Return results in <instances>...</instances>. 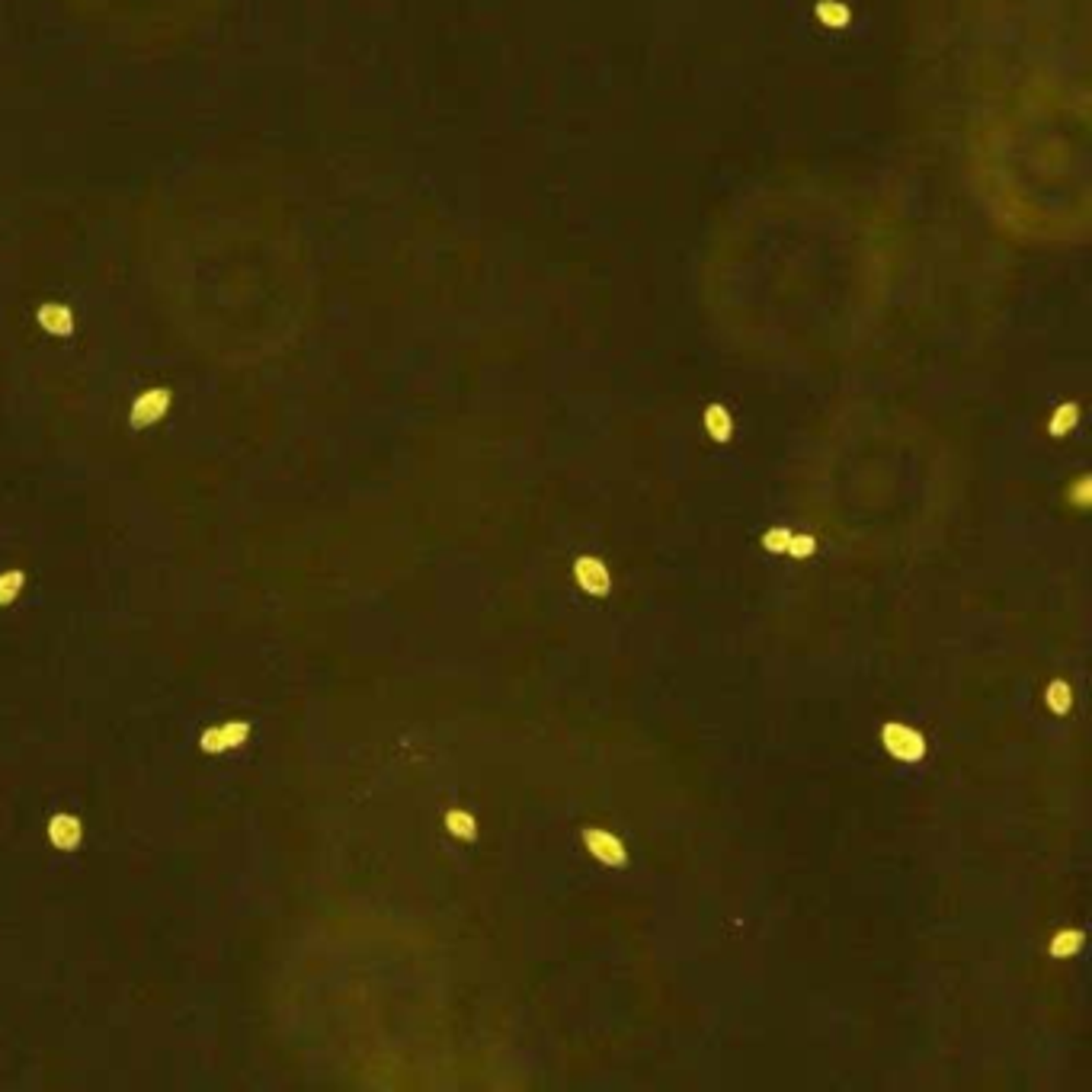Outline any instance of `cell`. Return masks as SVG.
Returning <instances> with one entry per match:
<instances>
[{
    "mask_svg": "<svg viewBox=\"0 0 1092 1092\" xmlns=\"http://www.w3.org/2000/svg\"><path fill=\"white\" fill-rule=\"evenodd\" d=\"M247 734H250V724H244V721H237V724L228 721V724H221V727H212L209 734H202V746H206L209 753H221V749L241 746Z\"/></svg>",
    "mask_w": 1092,
    "mask_h": 1092,
    "instance_id": "277c9868",
    "label": "cell"
},
{
    "mask_svg": "<svg viewBox=\"0 0 1092 1092\" xmlns=\"http://www.w3.org/2000/svg\"><path fill=\"white\" fill-rule=\"evenodd\" d=\"M705 427L711 430V436L724 442L727 433H731V417H727V410H724V407H708V413H705Z\"/></svg>",
    "mask_w": 1092,
    "mask_h": 1092,
    "instance_id": "8fae6325",
    "label": "cell"
},
{
    "mask_svg": "<svg viewBox=\"0 0 1092 1092\" xmlns=\"http://www.w3.org/2000/svg\"><path fill=\"white\" fill-rule=\"evenodd\" d=\"M1077 423V407L1070 404V407H1060L1057 410V417H1054V423H1050V433L1054 436H1063V430H1070Z\"/></svg>",
    "mask_w": 1092,
    "mask_h": 1092,
    "instance_id": "4fadbf2b",
    "label": "cell"
},
{
    "mask_svg": "<svg viewBox=\"0 0 1092 1092\" xmlns=\"http://www.w3.org/2000/svg\"><path fill=\"white\" fill-rule=\"evenodd\" d=\"M167 404H170V394L167 391L141 394V397L135 400V407H131V423H135V427H148V423L161 420L164 410H167Z\"/></svg>",
    "mask_w": 1092,
    "mask_h": 1092,
    "instance_id": "5b68a950",
    "label": "cell"
},
{
    "mask_svg": "<svg viewBox=\"0 0 1092 1092\" xmlns=\"http://www.w3.org/2000/svg\"><path fill=\"white\" fill-rule=\"evenodd\" d=\"M583 846L590 849V855L593 859H599L603 865H625V859H628V852H625V846H621V839L615 836V833H606V830H586L583 833Z\"/></svg>",
    "mask_w": 1092,
    "mask_h": 1092,
    "instance_id": "7a4b0ae2",
    "label": "cell"
},
{
    "mask_svg": "<svg viewBox=\"0 0 1092 1092\" xmlns=\"http://www.w3.org/2000/svg\"><path fill=\"white\" fill-rule=\"evenodd\" d=\"M20 586H23V573H20V570L3 573V577H0V606H3V603H13L16 593H20Z\"/></svg>",
    "mask_w": 1092,
    "mask_h": 1092,
    "instance_id": "7c38bea8",
    "label": "cell"
},
{
    "mask_svg": "<svg viewBox=\"0 0 1092 1092\" xmlns=\"http://www.w3.org/2000/svg\"><path fill=\"white\" fill-rule=\"evenodd\" d=\"M881 741H884V749L897 756L900 763H919L926 756V737L907 724H884Z\"/></svg>",
    "mask_w": 1092,
    "mask_h": 1092,
    "instance_id": "6da1fadb",
    "label": "cell"
},
{
    "mask_svg": "<svg viewBox=\"0 0 1092 1092\" xmlns=\"http://www.w3.org/2000/svg\"><path fill=\"white\" fill-rule=\"evenodd\" d=\"M48 839H51L58 849H74V846L84 839V827H81L77 817H71V814H58V817H51V824H48Z\"/></svg>",
    "mask_w": 1092,
    "mask_h": 1092,
    "instance_id": "8992f818",
    "label": "cell"
},
{
    "mask_svg": "<svg viewBox=\"0 0 1092 1092\" xmlns=\"http://www.w3.org/2000/svg\"><path fill=\"white\" fill-rule=\"evenodd\" d=\"M573 573H577L580 586H583L586 593H593V596H606V593L612 590L609 570H606L603 561H596V558H580L577 568H573Z\"/></svg>",
    "mask_w": 1092,
    "mask_h": 1092,
    "instance_id": "3957f363",
    "label": "cell"
},
{
    "mask_svg": "<svg viewBox=\"0 0 1092 1092\" xmlns=\"http://www.w3.org/2000/svg\"><path fill=\"white\" fill-rule=\"evenodd\" d=\"M39 321H42L51 334H68V330H71V314H68V307L45 305L42 314H39Z\"/></svg>",
    "mask_w": 1092,
    "mask_h": 1092,
    "instance_id": "30bf717a",
    "label": "cell"
},
{
    "mask_svg": "<svg viewBox=\"0 0 1092 1092\" xmlns=\"http://www.w3.org/2000/svg\"><path fill=\"white\" fill-rule=\"evenodd\" d=\"M788 532H782V528H772V532H766V538H763V545L769 548V551H788Z\"/></svg>",
    "mask_w": 1092,
    "mask_h": 1092,
    "instance_id": "5bb4252c",
    "label": "cell"
},
{
    "mask_svg": "<svg viewBox=\"0 0 1092 1092\" xmlns=\"http://www.w3.org/2000/svg\"><path fill=\"white\" fill-rule=\"evenodd\" d=\"M1080 945H1083V932H1080V929H1063V932L1054 935V942H1050V955H1054V958H1067V955H1077Z\"/></svg>",
    "mask_w": 1092,
    "mask_h": 1092,
    "instance_id": "ba28073f",
    "label": "cell"
},
{
    "mask_svg": "<svg viewBox=\"0 0 1092 1092\" xmlns=\"http://www.w3.org/2000/svg\"><path fill=\"white\" fill-rule=\"evenodd\" d=\"M788 551H791L794 558H804V555L814 551V538H807V535H794V538H788Z\"/></svg>",
    "mask_w": 1092,
    "mask_h": 1092,
    "instance_id": "9a60e30c",
    "label": "cell"
},
{
    "mask_svg": "<svg viewBox=\"0 0 1092 1092\" xmlns=\"http://www.w3.org/2000/svg\"><path fill=\"white\" fill-rule=\"evenodd\" d=\"M445 827H449L452 836H462V839H475L478 836V820L468 811H449L445 814Z\"/></svg>",
    "mask_w": 1092,
    "mask_h": 1092,
    "instance_id": "9c48e42d",
    "label": "cell"
},
{
    "mask_svg": "<svg viewBox=\"0 0 1092 1092\" xmlns=\"http://www.w3.org/2000/svg\"><path fill=\"white\" fill-rule=\"evenodd\" d=\"M1045 701H1048V708L1054 714H1067L1073 708V692H1070V686L1063 679H1054L1048 686V692H1045Z\"/></svg>",
    "mask_w": 1092,
    "mask_h": 1092,
    "instance_id": "52a82bcc",
    "label": "cell"
}]
</instances>
